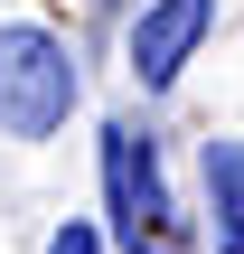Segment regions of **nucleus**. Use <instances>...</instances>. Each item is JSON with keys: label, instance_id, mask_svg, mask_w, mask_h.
<instances>
[{"label": "nucleus", "instance_id": "obj_6", "mask_svg": "<svg viewBox=\"0 0 244 254\" xmlns=\"http://www.w3.org/2000/svg\"><path fill=\"white\" fill-rule=\"evenodd\" d=\"M141 254H197V236H188V226H169V236H150Z\"/></svg>", "mask_w": 244, "mask_h": 254}, {"label": "nucleus", "instance_id": "obj_4", "mask_svg": "<svg viewBox=\"0 0 244 254\" xmlns=\"http://www.w3.org/2000/svg\"><path fill=\"white\" fill-rule=\"evenodd\" d=\"M207 189V254H244V141H197Z\"/></svg>", "mask_w": 244, "mask_h": 254}, {"label": "nucleus", "instance_id": "obj_5", "mask_svg": "<svg viewBox=\"0 0 244 254\" xmlns=\"http://www.w3.org/2000/svg\"><path fill=\"white\" fill-rule=\"evenodd\" d=\"M47 254H113V236H103L94 217H66V226L47 236Z\"/></svg>", "mask_w": 244, "mask_h": 254}, {"label": "nucleus", "instance_id": "obj_3", "mask_svg": "<svg viewBox=\"0 0 244 254\" xmlns=\"http://www.w3.org/2000/svg\"><path fill=\"white\" fill-rule=\"evenodd\" d=\"M207 38H216V0H141L132 28H122V66H132L141 94H169V85L197 66Z\"/></svg>", "mask_w": 244, "mask_h": 254}, {"label": "nucleus", "instance_id": "obj_1", "mask_svg": "<svg viewBox=\"0 0 244 254\" xmlns=\"http://www.w3.org/2000/svg\"><path fill=\"white\" fill-rule=\"evenodd\" d=\"M75 104H85L75 47L47 19H0V132L9 141H56Z\"/></svg>", "mask_w": 244, "mask_h": 254}, {"label": "nucleus", "instance_id": "obj_2", "mask_svg": "<svg viewBox=\"0 0 244 254\" xmlns=\"http://www.w3.org/2000/svg\"><path fill=\"white\" fill-rule=\"evenodd\" d=\"M94 151H103V236H113V254H141L150 236H169V226H179V198H169L160 141H150L132 113H113V123L94 132Z\"/></svg>", "mask_w": 244, "mask_h": 254}]
</instances>
